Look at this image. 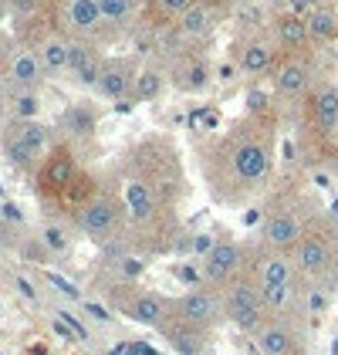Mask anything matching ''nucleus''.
I'll return each mask as SVG.
<instances>
[{"label":"nucleus","instance_id":"obj_1","mask_svg":"<svg viewBox=\"0 0 338 355\" xmlns=\"http://www.w3.org/2000/svg\"><path fill=\"white\" fill-rule=\"evenodd\" d=\"M226 163V196H240L264 187L271 173V139L257 129L237 132L220 146Z\"/></svg>","mask_w":338,"mask_h":355},{"label":"nucleus","instance_id":"obj_2","mask_svg":"<svg viewBox=\"0 0 338 355\" xmlns=\"http://www.w3.org/2000/svg\"><path fill=\"white\" fill-rule=\"evenodd\" d=\"M224 311H226V322L244 331H257L264 325V295H260V281L257 274H240L233 277L230 284L224 288Z\"/></svg>","mask_w":338,"mask_h":355},{"label":"nucleus","instance_id":"obj_3","mask_svg":"<svg viewBox=\"0 0 338 355\" xmlns=\"http://www.w3.org/2000/svg\"><path fill=\"white\" fill-rule=\"evenodd\" d=\"M172 315L179 322H190V325L213 331L220 322H226L224 291L220 288H210V284L206 288H190L186 295H179V298L172 301Z\"/></svg>","mask_w":338,"mask_h":355},{"label":"nucleus","instance_id":"obj_4","mask_svg":"<svg viewBox=\"0 0 338 355\" xmlns=\"http://www.w3.org/2000/svg\"><path fill=\"white\" fill-rule=\"evenodd\" d=\"M291 261L298 277H321L335 264V244L325 230H305V237L291 250Z\"/></svg>","mask_w":338,"mask_h":355},{"label":"nucleus","instance_id":"obj_5","mask_svg":"<svg viewBox=\"0 0 338 355\" xmlns=\"http://www.w3.org/2000/svg\"><path fill=\"white\" fill-rule=\"evenodd\" d=\"M244 274V247L237 241H217L213 250L203 257V281L210 288H220L224 291L233 277Z\"/></svg>","mask_w":338,"mask_h":355},{"label":"nucleus","instance_id":"obj_6","mask_svg":"<svg viewBox=\"0 0 338 355\" xmlns=\"http://www.w3.org/2000/svg\"><path fill=\"white\" fill-rule=\"evenodd\" d=\"M118 220H122V203L112 200V196H95V200L84 203L82 214H78V230L84 237H91V241H105V237L115 234Z\"/></svg>","mask_w":338,"mask_h":355},{"label":"nucleus","instance_id":"obj_7","mask_svg":"<svg viewBox=\"0 0 338 355\" xmlns=\"http://www.w3.org/2000/svg\"><path fill=\"white\" fill-rule=\"evenodd\" d=\"M305 230H308V227L301 223V217H298L294 210L281 207V210H271V214H267L264 227H260V237H264L267 250H284V254H291L294 244L305 237Z\"/></svg>","mask_w":338,"mask_h":355},{"label":"nucleus","instance_id":"obj_8","mask_svg":"<svg viewBox=\"0 0 338 355\" xmlns=\"http://www.w3.org/2000/svg\"><path fill=\"white\" fill-rule=\"evenodd\" d=\"M254 342H257V352L260 355H301L298 352V331L281 322V318H271L254 331Z\"/></svg>","mask_w":338,"mask_h":355},{"label":"nucleus","instance_id":"obj_9","mask_svg":"<svg viewBox=\"0 0 338 355\" xmlns=\"http://www.w3.org/2000/svg\"><path fill=\"white\" fill-rule=\"evenodd\" d=\"M311 88V64L305 58L291 55L274 68V92L281 98H301Z\"/></svg>","mask_w":338,"mask_h":355},{"label":"nucleus","instance_id":"obj_10","mask_svg":"<svg viewBox=\"0 0 338 355\" xmlns=\"http://www.w3.org/2000/svg\"><path fill=\"white\" fill-rule=\"evenodd\" d=\"M125 315L145 328H163L172 315V301H166L163 295H152V291H142L125 304Z\"/></svg>","mask_w":338,"mask_h":355},{"label":"nucleus","instance_id":"obj_11","mask_svg":"<svg viewBox=\"0 0 338 355\" xmlns=\"http://www.w3.org/2000/svg\"><path fill=\"white\" fill-rule=\"evenodd\" d=\"M163 335L169 338V349H172L176 355H203L206 338H210L206 328H197V325H190V322H179L176 315H169V322L163 325Z\"/></svg>","mask_w":338,"mask_h":355},{"label":"nucleus","instance_id":"obj_12","mask_svg":"<svg viewBox=\"0 0 338 355\" xmlns=\"http://www.w3.org/2000/svg\"><path fill=\"white\" fill-rule=\"evenodd\" d=\"M274 37H278V44H281L287 55H298V51L308 48V41H311L308 21L301 14L284 10V14H278V21H274Z\"/></svg>","mask_w":338,"mask_h":355},{"label":"nucleus","instance_id":"obj_13","mask_svg":"<svg viewBox=\"0 0 338 355\" xmlns=\"http://www.w3.org/2000/svg\"><path fill=\"white\" fill-rule=\"evenodd\" d=\"M294 277H298L294 261H291V254H284V250H271V254L260 261V268H257L260 288H291Z\"/></svg>","mask_w":338,"mask_h":355},{"label":"nucleus","instance_id":"obj_14","mask_svg":"<svg viewBox=\"0 0 338 355\" xmlns=\"http://www.w3.org/2000/svg\"><path fill=\"white\" fill-rule=\"evenodd\" d=\"M132 82L136 75L129 71V64L122 61H109L105 71H102V82H98V95L109 98V102H122V98H132Z\"/></svg>","mask_w":338,"mask_h":355},{"label":"nucleus","instance_id":"obj_15","mask_svg":"<svg viewBox=\"0 0 338 355\" xmlns=\"http://www.w3.org/2000/svg\"><path fill=\"white\" fill-rule=\"evenodd\" d=\"M71 71H75L78 85H84V88H98L102 71H105V61L95 55L91 48H84V44H78V41H71Z\"/></svg>","mask_w":338,"mask_h":355},{"label":"nucleus","instance_id":"obj_16","mask_svg":"<svg viewBox=\"0 0 338 355\" xmlns=\"http://www.w3.org/2000/svg\"><path fill=\"white\" fill-rule=\"evenodd\" d=\"M311 119L321 132L338 129V85H325L311 95Z\"/></svg>","mask_w":338,"mask_h":355},{"label":"nucleus","instance_id":"obj_17","mask_svg":"<svg viewBox=\"0 0 338 355\" xmlns=\"http://www.w3.org/2000/svg\"><path fill=\"white\" fill-rule=\"evenodd\" d=\"M237 68H240L244 75H251V78H260V75L274 71V48H271L267 41H257V37H254V41L244 44Z\"/></svg>","mask_w":338,"mask_h":355},{"label":"nucleus","instance_id":"obj_18","mask_svg":"<svg viewBox=\"0 0 338 355\" xmlns=\"http://www.w3.org/2000/svg\"><path fill=\"white\" fill-rule=\"evenodd\" d=\"M41 64H44V75H64V71H71V41L68 37H44L41 41Z\"/></svg>","mask_w":338,"mask_h":355},{"label":"nucleus","instance_id":"obj_19","mask_svg":"<svg viewBox=\"0 0 338 355\" xmlns=\"http://www.w3.org/2000/svg\"><path fill=\"white\" fill-rule=\"evenodd\" d=\"M10 82L17 88H37V82L44 78V64H41V55L34 51H21V55L10 58V68H7Z\"/></svg>","mask_w":338,"mask_h":355},{"label":"nucleus","instance_id":"obj_20","mask_svg":"<svg viewBox=\"0 0 338 355\" xmlns=\"http://www.w3.org/2000/svg\"><path fill=\"white\" fill-rule=\"evenodd\" d=\"M61 125H64V132H68V136H75V139L95 136L98 109H95V105H88V102H78V105H71V109L61 115Z\"/></svg>","mask_w":338,"mask_h":355},{"label":"nucleus","instance_id":"obj_21","mask_svg":"<svg viewBox=\"0 0 338 355\" xmlns=\"http://www.w3.org/2000/svg\"><path fill=\"white\" fill-rule=\"evenodd\" d=\"M176 21H179V34H183V37H206V34L213 31V21H217V17H213V7H210V3L197 0V3H193L190 10H183Z\"/></svg>","mask_w":338,"mask_h":355},{"label":"nucleus","instance_id":"obj_22","mask_svg":"<svg viewBox=\"0 0 338 355\" xmlns=\"http://www.w3.org/2000/svg\"><path fill=\"white\" fill-rule=\"evenodd\" d=\"M305 21H308L311 41L328 44V41H335V37H338V14L332 10V7H325V3L311 7L308 14H305Z\"/></svg>","mask_w":338,"mask_h":355},{"label":"nucleus","instance_id":"obj_23","mask_svg":"<svg viewBox=\"0 0 338 355\" xmlns=\"http://www.w3.org/2000/svg\"><path fill=\"white\" fill-rule=\"evenodd\" d=\"M64 14H68V24L75 31H95L98 24H105L102 21V7H98V0H68V7H64Z\"/></svg>","mask_w":338,"mask_h":355},{"label":"nucleus","instance_id":"obj_24","mask_svg":"<svg viewBox=\"0 0 338 355\" xmlns=\"http://www.w3.org/2000/svg\"><path fill=\"white\" fill-rule=\"evenodd\" d=\"M125 207L136 220H149L156 214V200H152V190L142 183V180H132L125 187Z\"/></svg>","mask_w":338,"mask_h":355},{"label":"nucleus","instance_id":"obj_25","mask_svg":"<svg viewBox=\"0 0 338 355\" xmlns=\"http://www.w3.org/2000/svg\"><path fill=\"white\" fill-rule=\"evenodd\" d=\"M213 78V68L206 58H190L183 68H179V88L183 92H203Z\"/></svg>","mask_w":338,"mask_h":355},{"label":"nucleus","instance_id":"obj_26","mask_svg":"<svg viewBox=\"0 0 338 355\" xmlns=\"http://www.w3.org/2000/svg\"><path fill=\"white\" fill-rule=\"evenodd\" d=\"M163 75L156 68H139L132 82V102H156L163 95Z\"/></svg>","mask_w":338,"mask_h":355},{"label":"nucleus","instance_id":"obj_27","mask_svg":"<svg viewBox=\"0 0 338 355\" xmlns=\"http://www.w3.org/2000/svg\"><path fill=\"white\" fill-rule=\"evenodd\" d=\"M14 136L21 139L24 146H28L34 156H41L44 149H48V142H51V136H48V129L37 122V119H30V122H17L14 125Z\"/></svg>","mask_w":338,"mask_h":355},{"label":"nucleus","instance_id":"obj_28","mask_svg":"<svg viewBox=\"0 0 338 355\" xmlns=\"http://www.w3.org/2000/svg\"><path fill=\"white\" fill-rule=\"evenodd\" d=\"M37 112H41L37 88H24L21 95H14V119H17V122H30V119H37Z\"/></svg>","mask_w":338,"mask_h":355},{"label":"nucleus","instance_id":"obj_29","mask_svg":"<svg viewBox=\"0 0 338 355\" xmlns=\"http://www.w3.org/2000/svg\"><path fill=\"white\" fill-rule=\"evenodd\" d=\"M71 176H75V163H71L64 153L55 156V159L48 163V169H44V180H48V183H55V187H64Z\"/></svg>","mask_w":338,"mask_h":355},{"label":"nucleus","instance_id":"obj_30","mask_svg":"<svg viewBox=\"0 0 338 355\" xmlns=\"http://www.w3.org/2000/svg\"><path fill=\"white\" fill-rule=\"evenodd\" d=\"M3 149H7V159H10V163L17 166V169H28V166H34V159H37V156H34V153H30L28 146H24L21 139L14 136V132L7 136V142H3Z\"/></svg>","mask_w":338,"mask_h":355},{"label":"nucleus","instance_id":"obj_31","mask_svg":"<svg viewBox=\"0 0 338 355\" xmlns=\"http://www.w3.org/2000/svg\"><path fill=\"white\" fill-rule=\"evenodd\" d=\"M98 7H102V21L105 24H122L129 17V10H132L129 0H98Z\"/></svg>","mask_w":338,"mask_h":355},{"label":"nucleus","instance_id":"obj_32","mask_svg":"<svg viewBox=\"0 0 338 355\" xmlns=\"http://www.w3.org/2000/svg\"><path fill=\"white\" fill-rule=\"evenodd\" d=\"M41 241L48 244V250H55V254H61V250L68 247V237H64V230H61V227H55V223L41 230Z\"/></svg>","mask_w":338,"mask_h":355},{"label":"nucleus","instance_id":"obj_33","mask_svg":"<svg viewBox=\"0 0 338 355\" xmlns=\"http://www.w3.org/2000/svg\"><path fill=\"white\" fill-rule=\"evenodd\" d=\"M156 3H159V10H163V14H176V17H179V14H183V10H190L197 0H156Z\"/></svg>","mask_w":338,"mask_h":355},{"label":"nucleus","instance_id":"obj_34","mask_svg":"<svg viewBox=\"0 0 338 355\" xmlns=\"http://www.w3.org/2000/svg\"><path fill=\"white\" fill-rule=\"evenodd\" d=\"M325 304H328V298L321 295V288H311V295H308V311L311 315H321Z\"/></svg>","mask_w":338,"mask_h":355},{"label":"nucleus","instance_id":"obj_35","mask_svg":"<svg viewBox=\"0 0 338 355\" xmlns=\"http://www.w3.org/2000/svg\"><path fill=\"white\" fill-rule=\"evenodd\" d=\"M247 109H251V112H264V109H267V95H264V92H251V95H247Z\"/></svg>","mask_w":338,"mask_h":355},{"label":"nucleus","instance_id":"obj_36","mask_svg":"<svg viewBox=\"0 0 338 355\" xmlns=\"http://www.w3.org/2000/svg\"><path fill=\"white\" fill-rule=\"evenodd\" d=\"M0 214H3V217H10L14 223H21V220H24V214H21V210H17L10 200H3V203H0Z\"/></svg>","mask_w":338,"mask_h":355},{"label":"nucleus","instance_id":"obj_37","mask_svg":"<svg viewBox=\"0 0 338 355\" xmlns=\"http://www.w3.org/2000/svg\"><path fill=\"white\" fill-rule=\"evenodd\" d=\"M48 277L55 281V284H57V288H61V291H68L71 298H78V291H75V284H68V281H64V277H57V274H48Z\"/></svg>","mask_w":338,"mask_h":355},{"label":"nucleus","instance_id":"obj_38","mask_svg":"<svg viewBox=\"0 0 338 355\" xmlns=\"http://www.w3.org/2000/svg\"><path fill=\"white\" fill-rule=\"evenodd\" d=\"M237 71H240V68H233V64H224V68H217V78H220V82H230V78H233Z\"/></svg>","mask_w":338,"mask_h":355},{"label":"nucleus","instance_id":"obj_39","mask_svg":"<svg viewBox=\"0 0 338 355\" xmlns=\"http://www.w3.org/2000/svg\"><path fill=\"white\" fill-rule=\"evenodd\" d=\"M17 288H21V295H24V298H37V295H34V288H30V281H24V277H17Z\"/></svg>","mask_w":338,"mask_h":355},{"label":"nucleus","instance_id":"obj_40","mask_svg":"<svg viewBox=\"0 0 338 355\" xmlns=\"http://www.w3.org/2000/svg\"><path fill=\"white\" fill-rule=\"evenodd\" d=\"M55 331H57V335H61V338H64V342H71V338H75V331H68V328L61 325V318H57V322H55Z\"/></svg>","mask_w":338,"mask_h":355},{"label":"nucleus","instance_id":"obj_41","mask_svg":"<svg viewBox=\"0 0 338 355\" xmlns=\"http://www.w3.org/2000/svg\"><path fill=\"white\" fill-rule=\"evenodd\" d=\"M37 7V0H17V10H34Z\"/></svg>","mask_w":338,"mask_h":355},{"label":"nucleus","instance_id":"obj_42","mask_svg":"<svg viewBox=\"0 0 338 355\" xmlns=\"http://www.w3.org/2000/svg\"><path fill=\"white\" fill-rule=\"evenodd\" d=\"M271 3H274V7H278V10H291V3H294V0H271Z\"/></svg>","mask_w":338,"mask_h":355},{"label":"nucleus","instance_id":"obj_43","mask_svg":"<svg viewBox=\"0 0 338 355\" xmlns=\"http://www.w3.org/2000/svg\"><path fill=\"white\" fill-rule=\"evenodd\" d=\"M328 214H332V220H335V223H338V196H335V200H332V207H328Z\"/></svg>","mask_w":338,"mask_h":355},{"label":"nucleus","instance_id":"obj_44","mask_svg":"<svg viewBox=\"0 0 338 355\" xmlns=\"http://www.w3.org/2000/svg\"><path fill=\"white\" fill-rule=\"evenodd\" d=\"M0 3H3V0H0Z\"/></svg>","mask_w":338,"mask_h":355}]
</instances>
